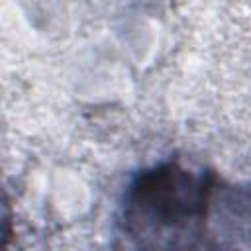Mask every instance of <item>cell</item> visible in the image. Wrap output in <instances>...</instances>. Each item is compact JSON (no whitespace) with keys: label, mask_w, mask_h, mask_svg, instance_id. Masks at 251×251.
Instances as JSON below:
<instances>
[{"label":"cell","mask_w":251,"mask_h":251,"mask_svg":"<svg viewBox=\"0 0 251 251\" xmlns=\"http://www.w3.org/2000/svg\"><path fill=\"white\" fill-rule=\"evenodd\" d=\"M210 192L204 175L178 163L143 171L126 194V231L143 251H180L198 235Z\"/></svg>","instance_id":"6da1fadb"},{"label":"cell","mask_w":251,"mask_h":251,"mask_svg":"<svg viewBox=\"0 0 251 251\" xmlns=\"http://www.w3.org/2000/svg\"><path fill=\"white\" fill-rule=\"evenodd\" d=\"M12 241V216H10V206L0 190V251H8Z\"/></svg>","instance_id":"7a4b0ae2"}]
</instances>
